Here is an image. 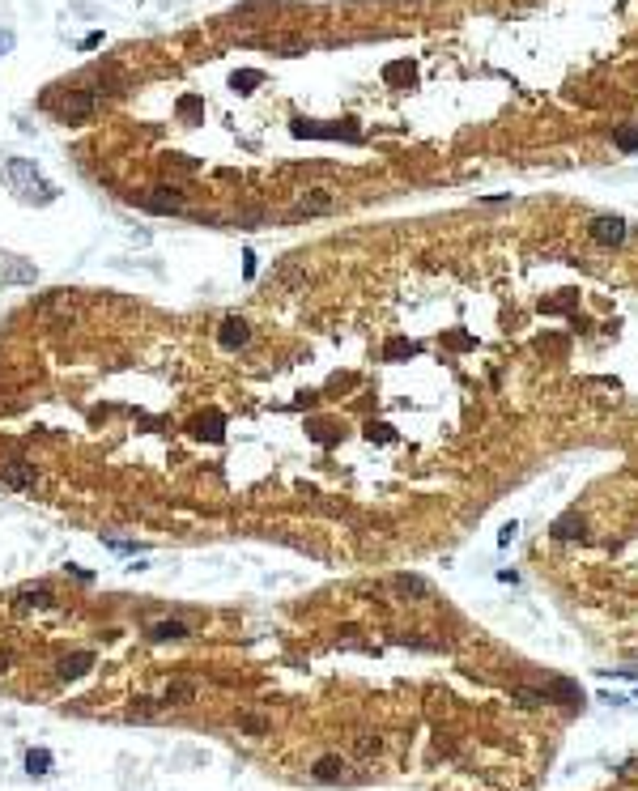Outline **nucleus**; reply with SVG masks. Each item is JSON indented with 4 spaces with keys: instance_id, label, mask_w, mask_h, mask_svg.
<instances>
[{
    "instance_id": "obj_8",
    "label": "nucleus",
    "mask_w": 638,
    "mask_h": 791,
    "mask_svg": "<svg viewBox=\"0 0 638 791\" xmlns=\"http://www.w3.org/2000/svg\"><path fill=\"white\" fill-rule=\"evenodd\" d=\"M196 680H171L166 685V694H162V702H171V706H187V702H196Z\"/></svg>"
},
{
    "instance_id": "obj_6",
    "label": "nucleus",
    "mask_w": 638,
    "mask_h": 791,
    "mask_svg": "<svg viewBox=\"0 0 638 791\" xmlns=\"http://www.w3.org/2000/svg\"><path fill=\"white\" fill-rule=\"evenodd\" d=\"M157 196H145L141 204L145 208H153V213H179V208H183V196L175 192V187H153Z\"/></svg>"
},
{
    "instance_id": "obj_4",
    "label": "nucleus",
    "mask_w": 638,
    "mask_h": 791,
    "mask_svg": "<svg viewBox=\"0 0 638 791\" xmlns=\"http://www.w3.org/2000/svg\"><path fill=\"white\" fill-rule=\"evenodd\" d=\"M251 341V328H247V320H239V315H230V320H222V328H218V345L222 349H243Z\"/></svg>"
},
{
    "instance_id": "obj_12",
    "label": "nucleus",
    "mask_w": 638,
    "mask_h": 791,
    "mask_svg": "<svg viewBox=\"0 0 638 791\" xmlns=\"http://www.w3.org/2000/svg\"><path fill=\"white\" fill-rule=\"evenodd\" d=\"M90 664H94V655H90V651H81V655H73V660H60L56 676H60V680H77V676H81Z\"/></svg>"
},
{
    "instance_id": "obj_13",
    "label": "nucleus",
    "mask_w": 638,
    "mask_h": 791,
    "mask_svg": "<svg viewBox=\"0 0 638 791\" xmlns=\"http://www.w3.org/2000/svg\"><path fill=\"white\" fill-rule=\"evenodd\" d=\"M51 766H56V757H51L47 749H30L26 753V770L30 774H51Z\"/></svg>"
},
{
    "instance_id": "obj_16",
    "label": "nucleus",
    "mask_w": 638,
    "mask_h": 791,
    "mask_svg": "<svg viewBox=\"0 0 638 791\" xmlns=\"http://www.w3.org/2000/svg\"><path fill=\"white\" fill-rule=\"evenodd\" d=\"M383 77H388V81H413V64H388Z\"/></svg>"
},
{
    "instance_id": "obj_14",
    "label": "nucleus",
    "mask_w": 638,
    "mask_h": 791,
    "mask_svg": "<svg viewBox=\"0 0 638 791\" xmlns=\"http://www.w3.org/2000/svg\"><path fill=\"white\" fill-rule=\"evenodd\" d=\"M260 81H264V73H255V69H243V73L230 77V85H234L239 94H251V85H260Z\"/></svg>"
},
{
    "instance_id": "obj_5",
    "label": "nucleus",
    "mask_w": 638,
    "mask_h": 791,
    "mask_svg": "<svg viewBox=\"0 0 638 791\" xmlns=\"http://www.w3.org/2000/svg\"><path fill=\"white\" fill-rule=\"evenodd\" d=\"M56 111H60V120H69V124H73V120H85V115L94 111V94H90V90H73Z\"/></svg>"
},
{
    "instance_id": "obj_2",
    "label": "nucleus",
    "mask_w": 638,
    "mask_h": 791,
    "mask_svg": "<svg viewBox=\"0 0 638 791\" xmlns=\"http://www.w3.org/2000/svg\"><path fill=\"white\" fill-rule=\"evenodd\" d=\"M34 481H38V472H34L30 459H5V464H0V485H5V490H13V494H30Z\"/></svg>"
},
{
    "instance_id": "obj_7",
    "label": "nucleus",
    "mask_w": 638,
    "mask_h": 791,
    "mask_svg": "<svg viewBox=\"0 0 638 791\" xmlns=\"http://www.w3.org/2000/svg\"><path fill=\"white\" fill-rule=\"evenodd\" d=\"M592 238H600V243H621V238H625V222H621V218H596V222H592Z\"/></svg>"
},
{
    "instance_id": "obj_1",
    "label": "nucleus",
    "mask_w": 638,
    "mask_h": 791,
    "mask_svg": "<svg viewBox=\"0 0 638 791\" xmlns=\"http://www.w3.org/2000/svg\"><path fill=\"white\" fill-rule=\"evenodd\" d=\"M5 183L30 204H51L56 200V187L43 179V171L30 162V157H5Z\"/></svg>"
},
{
    "instance_id": "obj_15",
    "label": "nucleus",
    "mask_w": 638,
    "mask_h": 791,
    "mask_svg": "<svg viewBox=\"0 0 638 791\" xmlns=\"http://www.w3.org/2000/svg\"><path fill=\"white\" fill-rule=\"evenodd\" d=\"M102 545L111 549V553H145V545H141V541H120V536H106Z\"/></svg>"
},
{
    "instance_id": "obj_3",
    "label": "nucleus",
    "mask_w": 638,
    "mask_h": 791,
    "mask_svg": "<svg viewBox=\"0 0 638 791\" xmlns=\"http://www.w3.org/2000/svg\"><path fill=\"white\" fill-rule=\"evenodd\" d=\"M38 269L30 259H17V255H0V281L5 285H34Z\"/></svg>"
},
{
    "instance_id": "obj_19",
    "label": "nucleus",
    "mask_w": 638,
    "mask_h": 791,
    "mask_svg": "<svg viewBox=\"0 0 638 791\" xmlns=\"http://www.w3.org/2000/svg\"><path fill=\"white\" fill-rule=\"evenodd\" d=\"M617 145H621V149H634V145H638V128H634V132H621Z\"/></svg>"
},
{
    "instance_id": "obj_18",
    "label": "nucleus",
    "mask_w": 638,
    "mask_h": 791,
    "mask_svg": "<svg viewBox=\"0 0 638 791\" xmlns=\"http://www.w3.org/2000/svg\"><path fill=\"white\" fill-rule=\"evenodd\" d=\"M94 47H102V34H98V30H94V34H85V38H81V51H94Z\"/></svg>"
},
{
    "instance_id": "obj_17",
    "label": "nucleus",
    "mask_w": 638,
    "mask_h": 791,
    "mask_svg": "<svg viewBox=\"0 0 638 791\" xmlns=\"http://www.w3.org/2000/svg\"><path fill=\"white\" fill-rule=\"evenodd\" d=\"M13 51V30H0V56H9Z\"/></svg>"
},
{
    "instance_id": "obj_9",
    "label": "nucleus",
    "mask_w": 638,
    "mask_h": 791,
    "mask_svg": "<svg viewBox=\"0 0 638 791\" xmlns=\"http://www.w3.org/2000/svg\"><path fill=\"white\" fill-rule=\"evenodd\" d=\"M311 778H319V783H336V778H345V762L341 757H319L315 766H311Z\"/></svg>"
},
{
    "instance_id": "obj_20",
    "label": "nucleus",
    "mask_w": 638,
    "mask_h": 791,
    "mask_svg": "<svg viewBox=\"0 0 638 791\" xmlns=\"http://www.w3.org/2000/svg\"><path fill=\"white\" fill-rule=\"evenodd\" d=\"M5 668H9V655H0V672H5Z\"/></svg>"
},
{
    "instance_id": "obj_10",
    "label": "nucleus",
    "mask_w": 638,
    "mask_h": 791,
    "mask_svg": "<svg viewBox=\"0 0 638 791\" xmlns=\"http://www.w3.org/2000/svg\"><path fill=\"white\" fill-rule=\"evenodd\" d=\"M47 604H51V587H47V583L17 592V608H47Z\"/></svg>"
},
{
    "instance_id": "obj_11",
    "label": "nucleus",
    "mask_w": 638,
    "mask_h": 791,
    "mask_svg": "<svg viewBox=\"0 0 638 791\" xmlns=\"http://www.w3.org/2000/svg\"><path fill=\"white\" fill-rule=\"evenodd\" d=\"M192 629L183 625V621H157V625H149V639H157V643H171V639H187Z\"/></svg>"
}]
</instances>
